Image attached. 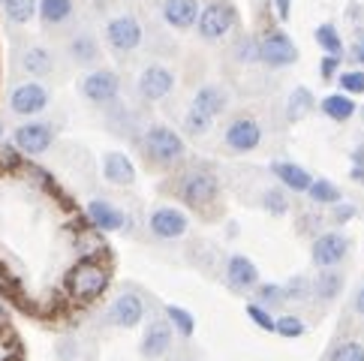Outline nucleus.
<instances>
[{"instance_id": "nucleus-1", "label": "nucleus", "mask_w": 364, "mask_h": 361, "mask_svg": "<svg viewBox=\"0 0 364 361\" xmlns=\"http://www.w3.org/2000/svg\"><path fill=\"white\" fill-rule=\"evenodd\" d=\"M141 153L151 166L157 169H175V166L187 157V145L172 126L166 124H151L145 136H141Z\"/></svg>"}, {"instance_id": "nucleus-2", "label": "nucleus", "mask_w": 364, "mask_h": 361, "mask_svg": "<svg viewBox=\"0 0 364 361\" xmlns=\"http://www.w3.org/2000/svg\"><path fill=\"white\" fill-rule=\"evenodd\" d=\"M175 193H178V199L184 202L187 208L208 211V208H214L217 199H220V180H217V175L211 169L196 166V169H187L175 180Z\"/></svg>"}, {"instance_id": "nucleus-3", "label": "nucleus", "mask_w": 364, "mask_h": 361, "mask_svg": "<svg viewBox=\"0 0 364 361\" xmlns=\"http://www.w3.org/2000/svg\"><path fill=\"white\" fill-rule=\"evenodd\" d=\"M109 286V268L94 259H79L67 274V292L75 301H94Z\"/></svg>"}, {"instance_id": "nucleus-4", "label": "nucleus", "mask_w": 364, "mask_h": 361, "mask_svg": "<svg viewBox=\"0 0 364 361\" xmlns=\"http://www.w3.org/2000/svg\"><path fill=\"white\" fill-rule=\"evenodd\" d=\"M102 36H106V45L114 51V55H133V51L145 40V28L136 12H114V16L106 18V28H102Z\"/></svg>"}, {"instance_id": "nucleus-5", "label": "nucleus", "mask_w": 364, "mask_h": 361, "mask_svg": "<svg viewBox=\"0 0 364 361\" xmlns=\"http://www.w3.org/2000/svg\"><path fill=\"white\" fill-rule=\"evenodd\" d=\"M238 28V12L232 9V4L226 0H211L199 9V18H196V33L208 43H217V40H226V36Z\"/></svg>"}, {"instance_id": "nucleus-6", "label": "nucleus", "mask_w": 364, "mask_h": 361, "mask_svg": "<svg viewBox=\"0 0 364 361\" xmlns=\"http://www.w3.org/2000/svg\"><path fill=\"white\" fill-rule=\"evenodd\" d=\"M223 145L232 153H250L262 145V124H259L253 114H238L232 118L223 130Z\"/></svg>"}, {"instance_id": "nucleus-7", "label": "nucleus", "mask_w": 364, "mask_h": 361, "mask_svg": "<svg viewBox=\"0 0 364 361\" xmlns=\"http://www.w3.org/2000/svg\"><path fill=\"white\" fill-rule=\"evenodd\" d=\"M349 250H353V241L343 232H319L314 244H310V259H314L319 271L337 268L349 256Z\"/></svg>"}, {"instance_id": "nucleus-8", "label": "nucleus", "mask_w": 364, "mask_h": 361, "mask_svg": "<svg viewBox=\"0 0 364 361\" xmlns=\"http://www.w3.org/2000/svg\"><path fill=\"white\" fill-rule=\"evenodd\" d=\"M79 90L87 102H94V106H112L121 94V79L114 70L100 67V70H90L79 82Z\"/></svg>"}, {"instance_id": "nucleus-9", "label": "nucleus", "mask_w": 364, "mask_h": 361, "mask_svg": "<svg viewBox=\"0 0 364 361\" xmlns=\"http://www.w3.org/2000/svg\"><path fill=\"white\" fill-rule=\"evenodd\" d=\"M145 319V298L133 289H124L112 298L106 311V325L112 328H136Z\"/></svg>"}, {"instance_id": "nucleus-10", "label": "nucleus", "mask_w": 364, "mask_h": 361, "mask_svg": "<svg viewBox=\"0 0 364 361\" xmlns=\"http://www.w3.org/2000/svg\"><path fill=\"white\" fill-rule=\"evenodd\" d=\"M295 60H298V45L283 31H268L265 36H259V63H265L271 70H283L292 67Z\"/></svg>"}, {"instance_id": "nucleus-11", "label": "nucleus", "mask_w": 364, "mask_h": 361, "mask_svg": "<svg viewBox=\"0 0 364 361\" xmlns=\"http://www.w3.org/2000/svg\"><path fill=\"white\" fill-rule=\"evenodd\" d=\"M12 145L18 153H28V157H40L51 145H55V126L48 121H31L21 124L16 133H12Z\"/></svg>"}, {"instance_id": "nucleus-12", "label": "nucleus", "mask_w": 364, "mask_h": 361, "mask_svg": "<svg viewBox=\"0 0 364 361\" xmlns=\"http://www.w3.org/2000/svg\"><path fill=\"white\" fill-rule=\"evenodd\" d=\"M148 229H151V235L157 241H178V238L187 235L190 220H187L184 211L175 208V205H160V208L151 211Z\"/></svg>"}, {"instance_id": "nucleus-13", "label": "nucleus", "mask_w": 364, "mask_h": 361, "mask_svg": "<svg viewBox=\"0 0 364 361\" xmlns=\"http://www.w3.org/2000/svg\"><path fill=\"white\" fill-rule=\"evenodd\" d=\"M175 90V72L166 67V63H148L145 70L139 72V97L148 102L166 99Z\"/></svg>"}, {"instance_id": "nucleus-14", "label": "nucleus", "mask_w": 364, "mask_h": 361, "mask_svg": "<svg viewBox=\"0 0 364 361\" xmlns=\"http://www.w3.org/2000/svg\"><path fill=\"white\" fill-rule=\"evenodd\" d=\"M175 343V331L172 325H168L166 319H151L145 331H141V340H139V352L145 361H160L168 355V350H172Z\"/></svg>"}, {"instance_id": "nucleus-15", "label": "nucleus", "mask_w": 364, "mask_h": 361, "mask_svg": "<svg viewBox=\"0 0 364 361\" xmlns=\"http://www.w3.org/2000/svg\"><path fill=\"white\" fill-rule=\"evenodd\" d=\"M48 106V87L40 82H21L12 87L9 94V109L21 114V118H33Z\"/></svg>"}, {"instance_id": "nucleus-16", "label": "nucleus", "mask_w": 364, "mask_h": 361, "mask_svg": "<svg viewBox=\"0 0 364 361\" xmlns=\"http://www.w3.org/2000/svg\"><path fill=\"white\" fill-rule=\"evenodd\" d=\"M259 283H262L259 280V268L250 256H241V253L229 256L226 259V286L232 292H253Z\"/></svg>"}, {"instance_id": "nucleus-17", "label": "nucleus", "mask_w": 364, "mask_h": 361, "mask_svg": "<svg viewBox=\"0 0 364 361\" xmlns=\"http://www.w3.org/2000/svg\"><path fill=\"white\" fill-rule=\"evenodd\" d=\"M85 214L97 232H124L127 229V214L109 199H90Z\"/></svg>"}, {"instance_id": "nucleus-18", "label": "nucleus", "mask_w": 364, "mask_h": 361, "mask_svg": "<svg viewBox=\"0 0 364 361\" xmlns=\"http://www.w3.org/2000/svg\"><path fill=\"white\" fill-rule=\"evenodd\" d=\"M160 16L172 31H190L199 18V0H163Z\"/></svg>"}, {"instance_id": "nucleus-19", "label": "nucleus", "mask_w": 364, "mask_h": 361, "mask_svg": "<svg viewBox=\"0 0 364 361\" xmlns=\"http://www.w3.org/2000/svg\"><path fill=\"white\" fill-rule=\"evenodd\" d=\"M102 178L114 187H129L136 180V166L127 153L109 151V153H102Z\"/></svg>"}, {"instance_id": "nucleus-20", "label": "nucleus", "mask_w": 364, "mask_h": 361, "mask_svg": "<svg viewBox=\"0 0 364 361\" xmlns=\"http://www.w3.org/2000/svg\"><path fill=\"white\" fill-rule=\"evenodd\" d=\"M67 55L73 63H79V67H90V63H97L100 55H102V48H100V40L90 31H79L70 40L67 45Z\"/></svg>"}, {"instance_id": "nucleus-21", "label": "nucleus", "mask_w": 364, "mask_h": 361, "mask_svg": "<svg viewBox=\"0 0 364 361\" xmlns=\"http://www.w3.org/2000/svg\"><path fill=\"white\" fill-rule=\"evenodd\" d=\"M229 106V94L220 85H202L196 90V97H193V106L190 109H196L202 114H208V118H217V114H223Z\"/></svg>"}, {"instance_id": "nucleus-22", "label": "nucleus", "mask_w": 364, "mask_h": 361, "mask_svg": "<svg viewBox=\"0 0 364 361\" xmlns=\"http://www.w3.org/2000/svg\"><path fill=\"white\" fill-rule=\"evenodd\" d=\"M271 172H274V178L280 180L286 190H292V193H307L310 184H314V175H310L304 166H298V163L277 160L274 166H271Z\"/></svg>"}, {"instance_id": "nucleus-23", "label": "nucleus", "mask_w": 364, "mask_h": 361, "mask_svg": "<svg viewBox=\"0 0 364 361\" xmlns=\"http://www.w3.org/2000/svg\"><path fill=\"white\" fill-rule=\"evenodd\" d=\"M341 292H343V274L337 268H325L316 274L314 280V298L322 301V304H331L341 298Z\"/></svg>"}, {"instance_id": "nucleus-24", "label": "nucleus", "mask_w": 364, "mask_h": 361, "mask_svg": "<svg viewBox=\"0 0 364 361\" xmlns=\"http://www.w3.org/2000/svg\"><path fill=\"white\" fill-rule=\"evenodd\" d=\"M21 70L28 75H51L55 70V55L46 45H28L21 55Z\"/></svg>"}, {"instance_id": "nucleus-25", "label": "nucleus", "mask_w": 364, "mask_h": 361, "mask_svg": "<svg viewBox=\"0 0 364 361\" xmlns=\"http://www.w3.org/2000/svg\"><path fill=\"white\" fill-rule=\"evenodd\" d=\"M36 16L43 18V24L48 28H58V24L70 21L75 12V0H36Z\"/></svg>"}, {"instance_id": "nucleus-26", "label": "nucleus", "mask_w": 364, "mask_h": 361, "mask_svg": "<svg viewBox=\"0 0 364 361\" xmlns=\"http://www.w3.org/2000/svg\"><path fill=\"white\" fill-rule=\"evenodd\" d=\"M163 319L172 325L175 334H181V338H193L196 334V319H193V313L187 311V307H178V304H166L163 307Z\"/></svg>"}, {"instance_id": "nucleus-27", "label": "nucleus", "mask_w": 364, "mask_h": 361, "mask_svg": "<svg viewBox=\"0 0 364 361\" xmlns=\"http://www.w3.org/2000/svg\"><path fill=\"white\" fill-rule=\"evenodd\" d=\"M319 109L331 121H349L355 114V99H349L346 94H328V97H322Z\"/></svg>"}, {"instance_id": "nucleus-28", "label": "nucleus", "mask_w": 364, "mask_h": 361, "mask_svg": "<svg viewBox=\"0 0 364 361\" xmlns=\"http://www.w3.org/2000/svg\"><path fill=\"white\" fill-rule=\"evenodd\" d=\"M314 109H316V99L310 94V87H295L289 94V99H286V118L289 121H301Z\"/></svg>"}, {"instance_id": "nucleus-29", "label": "nucleus", "mask_w": 364, "mask_h": 361, "mask_svg": "<svg viewBox=\"0 0 364 361\" xmlns=\"http://www.w3.org/2000/svg\"><path fill=\"white\" fill-rule=\"evenodd\" d=\"M325 361H364V343L353 338H341L328 346Z\"/></svg>"}, {"instance_id": "nucleus-30", "label": "nucleus", "mask_w": 364, "mask_h": 361, "mask_svg": "<svg viewBox=\"0 0 364 361\" xmlns=\"http://www.w3.org/2000/svg\"><path fill=\"white\" fill-rule=\"evenodd\" d=\"M307 196H310V202H314V205H337V202H343L341 187H337L334 180H328V178H314Z\"/></svg>"}, {"instance_id": "nucleus-31", "label": "nucleus", "mask_w": 364, "mask_h": 361, "mask_svg": "<svg viewBox=\"0 0 364 361\" xmlns=\"http://www.w3.org/2000/svg\"><path fill=\"white\" fill-rule=\"evenodd\" d=\"M256 292V304H262L265 311L274 313L277 307L286 304V292H283V283H259L253 289Z\"/></svg>"}, {"instance_id": "nucleus-32", "label": "nucleus", "mask_w": 364, "mask_h": 361, "mask_svg": "<svg viewBox=\"0 0 364 361\" xmlns=\"http://www.w3.org/2000/svg\"><path fill=\"white\" fill-rule=\"evenodd\" d=\"M75 247H79L82 259H94V262H100V256H106V250H109L97 229L94 232H82L79 241H75Z\"/></svg>"}, {"instance_id": "nucleus-33", "label": "nucleus", "mask_w": 364, "mask_h": 361, "mask_svg": "<svg viewBox=\"0 0 364 361\" xmlns=\"http://www.w3.org/2000/svg\"><path fill=\"white\" fill-rule=\"evenodd\" d=\"M314 36H316L319 48H322L328 58H341V55H343V40H341V33H337L334 24H319Z\"/></svg>"}, {"instance_id": "nucleus-34", "label": "nucleus", "mask_w": 364, "mask_h": 361, "mask_svg": "<svg viewBox=\"0 0 364 361\" xmlns=\"http://www.w3.org/2000/svg\"><path fill=\"white\" fill-rule=\"evenodd\" d=\"M36 0H6L4 4V12H6V21L9 24H28L33 21L36 16Z\"/></svg>"}, {"instance_id": "nucleus-35", "label": "nucleus", "mask_w": 364, "mask_h": 361, "mask_svg": "<svg viewBox=\"0 0 364 361\" xmlns=\"http://www.w3.org/2000/svg\"><path fill=\"white\" fill-rule=\"evenodd\" d=\"M274 334H280V338H286V340H298V338L307 334V322L301 316H295V313H283V316L274 319Z\"/></svg>"}, {"instance_id": "nucleus-36", "label": "nucleus", "mask_w": 364, "mask_h": 361, "mask_svg": "<svg viewBox=\"0 0 364 361\" xmlns=\"http://www.w3.org/2000/svg\"><path fill=\"white\" fill-rule=\"evenodd\" d=\"M283 292H286V301H310L314 298V280L304 274L289 277L283 283Z\"/></svg>"}, {"instance_id": "nucleus-37", "label": "nucleus", "mask_w": 364, "mask_h": 361, "mask_svg": "<svg viewBox=\"0 0 364 361\" xmlns=\"http://www.w3.org/2000/svg\"><path fill=\"white\" fill-rule=\"evenodd\" d=\"M259 202H262V208L268 214H274V217H283L286 211H289V196H286L283 187H268Z\"/></svg>"}, {"instance_id": "nucleus-38", "label": "nucleus", "mask_w": 364, "mask_h": 361, "mask_svg": "<svg viewBox=\"0 0 364 361\" xmlns=\"http://www.w3.org/2000/svg\"><path fill=\"white\" fill-rule=\"evenodd\" d=\"M211 124H214V118H208V114H202L196 109H187V114H184V133L187 136H205L211 130Z\"/></svg>"}, {"instance_id": "nucleus-39", "label": "nucleus", "mask_w": 364, "mask_h": 361, "mask_svg": "<svg viewBox=\"0 0 364 361\" xmlns=\"http://www.w3.org/2000/svg\"><path fill=\"white\" fill-rule=\"evenodd\" d=\"M235 58L241 63H259V36L244 33L241 40L235 43Z\"/></svg>"}, {"instance_id": "nucleus-40", "label": "nucleus", "mask_w": 364, "mask_h": 361, "mask_svg": "<svg viewBox=\"0 0 364 361\" xmlns=\"http://www.w3.org/2000/svg\"><path fill=\"white\" fill-rule=\"evenodd\" d=\"M337 85H341V94H346V97L364 94V72L361 70H346V72L337 75Z\"/></svg>"}, {"instance_id": "nucleus-41", "label": "nucleus", "mask_w": 364, "mask_h": 361, "mask_svg": "<svg viewBox=\"0 0 364 361\" xmlns=\"http://www.w3.org/2000/svg\"><path fill=\"white\" fill-rule=\"evenodd\" d=\"M247 319H250L256 328H262V331H274V319H277V316L271 313V311H265L262 304L250 301V304H247Z\"/></svg>"}, {"instance_id": "nucleus-42", "label": "nucleus", "mask_w": 364, "mask_h": 361, "mask_svg": "<svg viewBox=\"0 0 364 361\" xmlns=\"http://www.w3.org/2000/svg\"><path fill=\"white\" fill-rule=\"evenodd\" d=\"M358 217V208L353 202H337L334 205V211H331V220L337 223V226H343V223H349V220H355Z\"/></svg>"}, {"instance_id": "nucleus-43", "label": "nucleus", "mask_w": 364, "mask_h": 361, "mask_svg": "<svg viewBox=\"0 0 364 361\" xmlns=\"http://www.w3.org/2000/svg\"><path fill=\"white\" fill-rule=\"evenodd\" d=\"M21 166V157H18V151L16 145H0V172H9V169H18Z\"/></svg>"}, {"instance_id": "nucleus-44", "label": "nucleus", "mask_w": 364, "mask_h": 361, "mask_svg": "<svg viewBox=\"0 0 364 361\" xmlns=\"http://www.w3.org/2000/svg\"><path fill=\"white\" fill-rule=\"evenodd\" d=\"M341 70V58H328L325 55L322 60H319V72H322V79H334V72Z\"/></svg>"}, {"instance_id": "nucleus-45", "label": "nucleus", "mask_w": 364, "mask_h": 361, "mask_svg": "<svg viewBox=\"0 0 364 361\" xmlns=\"http://www.w3.org/2000/svg\"><path fill=\"white\" fill-rule=\"evenodd\" d=\"M353 313L364 319V283H361V286L355 289V295H353Z\"/></svg>"}, {"instance_id": "nucleus-46", "label": "nucleus", "mask_w": 364, "mask_h": 361, "mask_svg": "<svg viewBox=\"0 0 364 361\" xmlns=\"http://www.w3.org/2000/svg\"><path fill=\"white\" fill-rule=\"evenodd\" d=\"M274 6H277V16H280V18H289V12H292V0H274Z\"/></svg>"}, {"instance_id": "nucleus-47", "label": "nucleus", "mask_w": 364, "mask_h": 361, "mask_svg": "<svg viewBox=\"0 0 364 361\" xmlns=\"http://www.w3.org/2000/svg\"><path fill=\"white\" fill-rule=\"evenodd\" d=\"M9 328V311L4 307V301H0V331Z\"/></svg>"}, {"instance_id": "nucleus-48", "label": "nucleus", "mask_w": 364, "mask_h": 361, "mask_svg": "<svg viewBox=\"0 0 364 361\" xmlns=\"http://www.w3.org/2000/svg\"><path fill=\"white\" fill-rule=\"evenodd\" d=\"M349 178L358 180V184H364V166H353V172H349Z\"/></svg>"}, {"instance_id": "nucleus-49", "label": "nucleus", "mask_w": 364, "mask_h": 361, "mask_svg": "<svg viewBox=\"0 0 364 361\" xmlns=\"http://www.w3.org/2000/svg\"><path fill=\"white\" fill-rule=\"evenodd\" d=\"M353 55H355V60H361V63H364V36L358 40V45H355V51H353Z\"/></svg>"}, {"instance_id": "nucleus-50", "label": "nucleus", "mask_w": 364, "mask_h": 361, "mask_svg": "<svg viewBox=\"0 0 364 361\" xmlns=\"http://www.w3.org/2000/svg\"><path fill=\"white\" fill-rule=\"evenodd\" d=\"M353 163H355V166H364V148H355V151H353Z\"/></svg>"}, {"instance_id": "nucleus-51", "label": "nucleus", "mask_w": 364, "mask_h": 361, "mask_svg": "<svg viewBox=\"0 0 364 361\" xmlns=\"http://www.w3.org/2000/svg\"><path fill=\"white\" fill-rule=\"evenodd\" d=\"M6 361H21V355H12V358H6Z\"/></svg>"}, {"instance_id": "nucleus-52", "label": "nucleus", "mask_w": 364, "mask_h": 361, "mask_svg": "<svg viewBox=\"0 0 364 361\" xmlns=\"http://www.w3.org/2000/svg\"><path fill=\"white\" fill-rule=\"evenodd\" d=\"M0 136H4V124H0Z\"/></svg>"}, {"instance_id": "nucleus-53", "label": "nucleus", "mask_w": 364, "mask_h": 361, "mask_svg": "<svg viewBox=\"0 0 364 361\" xmlns=\"http://www.w3.org/2000/svg\"><path fill=\"white\" fill-rule=\"evenodd\" d=\"M0 4H6V0H0Z\"/></svg>"}, {"instance_id": "nucleus-54", "label": "nucleus", "mask_w": 364, "mask_h": 361, "mask_svg": "<svg viewBox=\"0 0 364 361\" xmlns=\"http://www.w3.org/2000/svg\"><path fill=\"white\" fill-rule=\"evenodd\" d=\"M361 114H364V109H361Z\"/></svg>"}]
</instances>
